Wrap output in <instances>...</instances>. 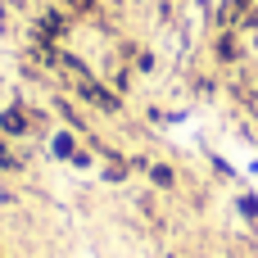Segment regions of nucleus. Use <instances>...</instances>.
I'll list each match as a JSON object with an SVG mask.
<instances>
[{
    "mask_svg": "<svg viewBox=\"0 0 258 258\" xmlns=\"http://www.w3.org/2000/svg\"><path fill=\"white\" fill-rule=\"evenodd\" d=\"M5 132H23V113H5Z\"/></svg>",
    "mask_w": 258,
    "mask_h": 258,
    "instance_id": "1",
    "label": "nucleus"
}]
</instances>
